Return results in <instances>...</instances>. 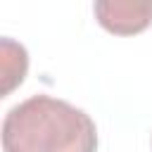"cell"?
<instances>
[{
  "label": "cell",
  "mask_w": 152,
  "mask_h": 152,
  "mask_svg": "<svg viewBox=\"0 0 152 152\" xmlns=\"http://www.w3.org/2000/svg\"><path fill=\"white\" fill-rule=\"evenodd\" d=\"M5 152H97V128L88 112L52 95H33L2 119Z\"/></svg>",
  "instance_id": "obj_1"
},
{
  "label": "cell",
  "mask_w": 152,
  "mask_h": 152,
  "mask_svg": "<svg viewBox=\"0 0 152 152\" xmlns=\"http://www.w3.org/2000/svg\"><path fill=\"white\" fill-rule=\"evenodd\" d=\"M93 10L112 36H138L152 26V0H95Z\"/></svg>",
  "instance_id": "obj_2"
},
{
  "label": "cell",
  "mask_w": 152,
  "mask_h": 152,
  "mask_svg": "<svg viewBox=\"0 0 152 152\" xmlns=\"http://www.w3.org/2000/svg\"><path fill=\"white\" fill-rule=\"evenodd\" d=\"M0 62H2V95H10L17 86L24 83L28 71V55L26 48L12 38L0 40Z\"/></svg>",
  "instance_id": "obj_3"
}]
</instances>
